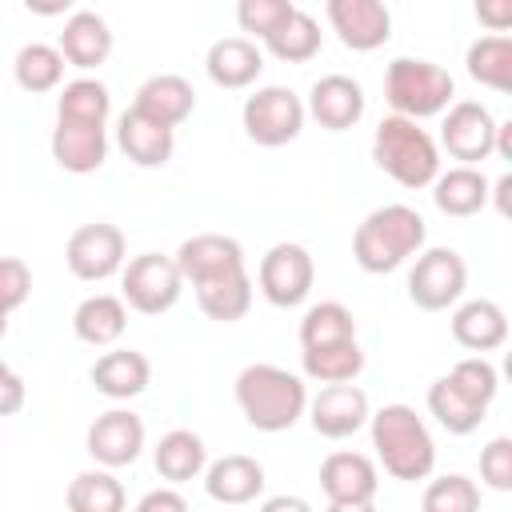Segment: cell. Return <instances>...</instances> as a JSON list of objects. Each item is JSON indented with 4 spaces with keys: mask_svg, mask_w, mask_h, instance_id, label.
I'll list each match as a JSON object with an SVG mask.
<instances>
[{
    "mask_svg": "<svg viewBox=\"0 0 512 512\" xmlns=\"http://www.w3.org/2000/svg\"><path fill=\"white\" fill-rule=\"evenodd\" d=\"M372 424V448L376 460L384 464V472L392 480H428L436 468V444L428 424L416 416V408L408 404H384L380 412H368Z\"/></svg>",
    "mask_w": 512,
    "mask_h": 512,
    "instance_id": "cell-1",
    "label": "cell"
},
{
    "mask_svg": "<svg viewBox=\"0 0 512 512\" xmlns=\"http://www.w3.org/2000/svg\"><path fill=\"white\" fill-rule=\"evenodd\" d=\"M236 404L256 432H284L308 408V384L276 364H248L236 376Z\"/></svg>",
    "mask_w": 512,
    "mask_h": 512,
    "instance_id": "cell-2",
    "label": "cell"
},
{
    "mask_svg": "<svg viewBox=\"0 0 512 512\" xmlns=\"http://www.w3.org/2000/svg\"><path fill=\"white\" fill-rule=\"evenodd\" d=\"M424 216L408 204H384L376 212H368L360 224H356V236H352V256L364 272H392L400 268L408 256H416L424 248Z\"/></svg>",
    "mask_w": 512,
    "mask_h": 512,
    "instance_id": "cell-3",
    "label": "cell"
},
{
    "mask_svg": "<svg viewBox=\"0 0 512 512\" xmlns=\"http://www.w3.org/2000/svg\"><path fill=\"white\" fill-rule=\"evenodd\" d=\"M372 160L380 172H388L404 188H428L440 172V148L436 140L408 116H384L372 136Z\"/></svg>",
    "mask_w": 512,
    "mask_h": 512,
    "instance_id": "cell-4",
    "label": "cell"
},
{
    "mask_svg": "<svg viewBox=\"0 0 512 512\" xmlns=\"http://www.w3.org/2000/svg\"><path fill=\"white\" fill-rule=\"evenodd\" d=\"M452 92H456L452 76L440 64H432V60L400 56L384 72V96H388L392 112L396 116H408V120L440 116L452 104Z\"/></svg>",
    "mask_w": 512,
    "mask_h": 512,
    "instance_id": "cell-5",
    "label": "cell"
},
{
    "mask_svg": "<svg viewBox=\"0 0 512 512\" xmlns=\"http://www.w3.org/2000/svg\"><path fill=\"white\" fill-rule=\"evenodd\" d=\"M244 132L248 140L264 144V148H280L288 140L300 136L304 128V100L292 92V88H280V84H268V88H256L248 100H244Z\"/></svg>",
    "mask_w": 512,
    "mask_h": 512,
    "instance_id": "cell-6",
    "label": "cell"
},
{
    "mask_svg": "<svg viewBox=\"0 0 512 512\" xmlns=\"http://www.w3.org/2000/svg\"><path fill=\"white\" fill-rule=\"evenodd\" d=\"M120 288H124V304H128V308H136V312H144V316H160V312H168V308L180 300L184 276H180V268H176L172 256L140 252V256H132V260L124 264Z\"/></svg>",
    "mask_w": 512,
    "mask_h": 512,
    "instance_id": "cell-7",
    "label": "cell"
},
{
    "mask_svg": "<svg viewBox=\"0 0 512 512\" xmlns=\"http://www.w3.org/2000/svg\"><path fill=\"white\" fill-rule=\"evenodd\" d=\"M464 284H468V268L456 248H428L416 256V264L408 272V296L424 312L452 308L464 296Z\"/></svg>",
    "mask_w": 512,
    "mask_h": 512,
    "instance_id": "cell-8",
    "label": "cell"
},
{
    "mask_svg": "<svg viewBox=\"0 0 512 512\" xmlns=\"http://www.w3.org/2000/svg\"><path fill=\"white\" fill-rule=\"evenodd\" d=\"M256 280H260V292L268 304L296 308V304H304V296L312 292V280H316L312 252L304 244H272L260 260Z\"/></svg>",
    "mask_w": 512,
    "mask_h": 512,
    "instance_id": "cell-9",
    "label": "cell"
},
{
    "mask_svg": "<svg viewBox=\"0 0 512 512\" xmlns=\"http://www.w3.org/2000/svg\"><path fill=\"white\" fill-rule=\"evenodd\" d=\"M124 232L116 224H80L72 236H68V248H64V260H68V272L76 280H108L112 272L124 268Z\"/></svg>",
    "mask_w": 512,
    "mask_h": 512,
    "instance_id": "cell-10",
    "label": "cell"
},
{
    "mask_svg": "<svg viewBox=\"0 0 512 512\" xmlns=\"http://www.w3.org/2000/svg\"><path fill=\"white\" fill-rule=\"evenodd\" d=\"M320 488H324V500L340 512H364L372 508L376 500V464L364 456V452H332L324 464H320Z\"/></svg>",
    "mask_w": 512,
    "mask_h": 512,
    "instance_id": "cell-11",
    "label": "cell"
},
{
    "mask_svg": "<svg viewBox=\"0 0 512 512\" xmlns=\"http://www.w3.org/2000/svg\"><path fill=\"white\" fill-rule=\"evenodd\" d=\"M328 24L352 52H376L392 36L388 0H328Z\"/></svg>",
    "mask_w": 512,
    "mask_h": 512,
    "instance_id": "cell-12",
    "label": "cell"
},
{
    "mask_svg": "<svg viewBox=\"0 0 512 512\" xmlns=\"http://www.w3.org/2000/svg\"><path fill=\"white\" fill-rule=\"evenodd\" d=\"M440 144L452 160H464V164H476V160H488L492 156V144H496V120L484 104L476 100H460L448 108L444 124H440Z\"/></svg>",
    "mask_w": 512,
    "mask_h": 512,
    "instance_id": "cell-13",
    "label": "cell"
},
{
    "mask_svg": "<svg viewBox=\"0 0 512 512\" xmlns=\"http://www.w3.org/2000/svg\"><path fill=\"white\" fill-rule=\"evenodd\" d=\"M140 448H144V420L128 408H108L88 424V452L104 468L136 464Z\"/></svg>",
    "mask_w": 512,
    "mask_h": 512,
    "instance_id": "cell-14",
    "label": "cell"
},
{
    "mask_svg": "<svg viewBox=\"0 0 512 512\" xmlns=\"http://www.w3.org/2000/svg\"><path fill=\"white\" fill-rule=\"evenodd\" d=\"M308 420L320 436L328 440H344V436H356L364 424H368V396L364 388H356L352 380H340V384H324L320 396L308 404Z\"/></svg>",
    "mask_w": 512,
    "mask_h": 512,
    "instance_id": "cell-15",
    "label": "cell"
},
{
    "mask_svg": "<svg viewBox=\"0 0 512 512\" xmlns=\"http://www.w3.org/2000/svg\"><path fill=\"white\" fill-rule=\"evenodd\" d=\"M304 112H308L320 128H328V132L356 128L360 116H364V88H360L352 76H340V72L320 76V80L312 84V92H308Z\"/></svg>",
    "mask_w": 512,
    "mask_h": 512,
    "instance_id": "cell-16",
    "label": "cell"
},
{
    "mask_svg": "<svg viewBox=\"0 0 512 512\" xmlns=\"http://www.w3.org/2000/svg\"><path fill=\"white\" fill-rule=\"evenodd\" d=\"M52 160L72 172V176H88L108 160V132L104 124H84V120H60L52 128Z\"/></svg>",
    "mask_w": 512,
    "mask_h": 512,
    "instance_id": "cell-17",
    "label": "cell"
},
{
    "mask_svg": "<svg viewBox=\"0 0 512 512\" xmlns=\"http://www.w3.org/2000/svg\"><path fill=\"white\" fill-rule=\"evenodd\" d=\"M116 144L120 152L136 164V168H164L172 160V148H176V132L152 116H144L140 108H128L120 116V128H116Z\"/></svg>",
    "mask_w": 512,
    "mask_h": 512,
    "instance_id": "cell-18",
    "label": "cell"
},
{
    "mask_svg": "<svg viewBox=\"0 0 512 512\" xmlns=\"http://www.w3.org/2000/svg\"><path fill=\"white\" fill-rule=\"evenodd\" d=\"M192 288H196L200 312L212 316V320H220V324H232V320H240L252 308V276H248L244 264L224 268L216 276H204Z\"/></svg>",
    "mask_w": 512,
    "mask_h": 512,
    "instance_id": "cell-19",
    "label": "cell"
},
{
    "mask_svg": "<svg viewBox=\"0 0 512 512\" xmlns=\"http://www.w3.org/2000/svg\"><path fill=\"white\" fill-rule=\"evenodd\" d=\"M204 68H208V80L216 84V88H248L256 76H260V68H264V52L256 48V40H248V36H224V40H216L212 48H208V56H204Z\"/></svg>",
    "mask_w": 512,
    "mask_h": 512,
    "instance_id": "cell-20",
    "label": "cell"
},
{
    "mask_svg": "<svg viewBox=\"0 0 512 512\" xmlns=\"http://www.w3.org/2000/svg\"><path fill=\"white\" fill-rule=\"evenodd\" d=\"M452 340L468 352H492L508 340V316L496 300H464L452 312Z\"/></svg>",
    "mask_w": 512,
    "mask_h": 512,
    "instance_id": "cell-21",
    "label": "cell"
},
{
    "mask_svg": "<svg viewBox=\"0 0 512 512\" xmlns=\"http://www.w3.org/2000/svg\"><path fill=\"white\" fill-rule=\"evenodd\" d=\"M56 48L64 52V60L72 68H84V72L88 68H100L112 56V28L96 12H72L64 20V32H60V44Z\"/></svg>",
    "mask_w": 512,
    "mask_h": 512,
    "instance_id": "cell-22",
    "label": "cell"
},
{
    "mask_svg": "<svg viewBox=\"0 0 512 512\" xmlns=\"http://www.w3.org/2000/svg\"><path fill=\"white\" fill-rule=\"evenodd\" d=\"M176 268L188 284L204 280V276H216L224 268H236L244 264V248L232 240V236H220V232H200V236H188L180 248H176Z\"/></svg>",
    "mask_w": 512,
    "mask_h": 512,
    "instance_id": "cell-23",
    "label": "cell"
},
{
    "mask_svg": "<svg viewBox=\"0 0 512 512\" xmlns=\"http://www.w3.org/2000/svg\"><path fill=\"white\" fill-rule=\"evenodd\" d=\"M204 488L220 504H248L264 488V468L252 456L232 452V456H220L216 464H204Z\"/></svg>",
    "mask_w": 512,
    "mask_h": 512,
    "instance_id": "cell-24",
    "label": "cell"
},
{
    "mask_svg": "<svg viewBox=\"0 0 512 512\" xmlns=\"http://www.w3.org/2000/svg\"><path fill=\"white\" fill-rule=\"evenodd\" d=\"M132 108H140L144 116H152V120L176 128V124H184V120L192 116V108H196V88H192L184 76H176V72H160V76H148V80L140 84Z\"/></svg>",
    "mask_w": 512,
    "mask_h": 512,
    "instance_id": "cell-25",
    "label": "cell"
},
{
    "mask_svg": "<svg viewBox=\"0 0 512 512\" xmlns=\"http://www.w3.org/2000/svg\"><path fill=\"white\" fill-rule=\"evenodd\" d=\"M148 380H152V364H148L144 352H132V348L104 352L92 364V384L108 400H132V396H140L148 388Z\"/></svg>",
    "mask_w": 512,
    "mask_h": 512,
    "instance_id": "cell-26",
    "label": "cell"
},
{
    "mask_svg": "<svg viewBox=\"0 0 512 512\" xmlns=\"http://www.w3.org/2000/svg\"><path fill=\"white\" fill-rule=\"evenodd\" d=\"M72 328L84 344L92 348H108L124 336L128 328V308H124V296H108V292H96L88 300L76 304L72 312Z\"/></svg>",
    "mask_w": 512,
    "mask_h": 512,
    "instance_id": "cell-27",
    "label": "cell"
},
{
    "mask_svg": "<svg viewBox=\"0 0 512 512\" xmlns=\"http://www.w3.org/2000/svg\"><path fill=\"white\" fill-rule=\"evenodd\" d=\"M432 200L444 216H476L488 204V180L472 164H456L448 172H436Z\"/></svg>",
    "mask_w": 512,
    "mask_h": 512,
    "instance_id": "cell-28",
    "label": "cell"
},
{
    "mask_svg": "<svg viewBox=\"0 0 512 512\" xmlns=\"http://www.w3.org/2000/svg\"><path fill=\"white\" fill-rule=\"evenodd\" d=\"M428 412L436 416V424H440L444 432H452V436H468V432H476V428L484 424L488 404L472 400L460 384H452L448 376H440V380L428 388Z\"/></svg>",
    "mask_w": 512,
    "mask_h": 512,
    "instance_id": "cell-29",
    "label": "cell"
},
{
    "mask_svg": "<svg viewBox=\"0 0 512 512\" xmlns=\"http://www.w3.org/2000/svg\"><path fill=\"white\" fill-rule=\"evenodd\" d=\"M208 464V448L204 440L192 432V428H172L160 436L156 444V472L168 480V484H188L204 472Z\"/></svg>",
    "mask_w": 512,
    "mask_h": 512,
    "instance_id": "cell-30",
    "label": "cell"
},
{
    "mask_svg": "<svg viewBox=\"0 0 512 512\" xmlns=\"http://www.w3.org/2000/svg\"><path fill=\"white\" fill-rule=\"evenodd\" d=\"M468 76L492 92H512V40L504 32L480 36L476 44H468Z\"/></svg>",
    "mask_w": 512,
    "mask_h": 512,
    "instance_id": "cell-31",
    "label": "cell"
},
{
    "mask_svg": "<svg viewBox=\"0 0 512 512\" xmlns=\"http://www.w3.org/2000/svg\"><path fill=\"white\" fill-rule=\"evenodd\" d=\"M264 48H268L276 60H284V64H304V60H312V56L320 52V24H316L308 12L292 8V12L264 36Z\"/></svg>",
    "mask_w": 512,
    "mask_h": 512,
    "instance_id": "cell-32",
    "label": "cell"
},
{
    "mask_svg": "<svg viewBox=\"0 0 512 512\" xmlns=\"http://www.w3.org/2000/svg\"><path fill=\"white\" fill-rule=\"evenodd\" d=\"M300 364H304L308 380L340 384V380H356L364 372V352H360L356 340L324 344V348H300Z\"/></svg>",
    "mask_w": 512,
    "mask_h": 512,
    "instance_id": "cell-33",
    "label": "cell"
},
{
    "mask_svg": "<svg viewBox=\"0 0 512 512\" xmlns=\"http://www.w3.org/2000/svg\"><path fill=\"white\" fill-rule=\"evenodd\" d=\"M64 52L60 48H52V44H24L20 52H16V60H12V76H16V84L24 88V92H52V88H60V80H64Z\"/></svg>",
    "mask_w": 512,
    "mask_h": 512,
    "instance_id": "cell-34",
    "label": "cell"
},
{
    "mask_svg": "<svg viewBox=\"0 0 512 512\" xmlns=\"http://www.w3.org/2000/svg\"><path fill=\"white\" fill-rule=\"evenodd\" d=\"M344 340H356V316L340 300H320L304 312L300 348H324V344H344Z\"/></svg>",
    "mask_w": 512,
    "mask_h": 512,
    "instance_id": "cell-35",
    "label": "cell"
},
{
    "mask_svg": "<svg viewBox=\"0 0 512 512\" xmlns=\"http://www.w3.org/2000/svg\"><path fill=\"white\" fill-rule=\"evenodd\" d=\"M112 112V96L100 80L80 76L72 84H64L60 100H56V116L60 120H84V124H104Z\"/></svg>",
    "mask_w": 512,
    "mask_h": 512,
    "instance_id": "cell-36",
    "label": "cell"
},
{
    "mask_svg": "<svg viewBox=\"0 0 512 512\" xmlns=\"http://www.w3.org/2000/svg\"><path fill=\"white\" fill-rule=\"evenodd\" d=\"M68 508L72 512H120L124 508V488L112 472L96 468V472H80L68 484Z\"/></svg>",
    "mask_w": 512,
    "mask_h": 512,
    "instance_id": "cell-37",
    "label": "cell"
},
{
    "mask_svg": "<svg viewBox=\"0 0 512 512\" xmlns=\"http://www.w3.org/2000/svg\"><path fill=\"white\" fill-rule=\"evenodd\" d=\"M472 508H480V488L460 472H448L424 488V512H472Z\"/></svg>",
    "mask_w": 512,
    "mask_h": 512,
    "instance_id": "cell-38",
    "label": "cell"
},
{
    "mask_svg": "<svg viewBox=\"0 0 512 512\" xmlns=\"http://www.w3.org/2000/svg\"><path fill=\"white\" fill-rule=\"evenodd\" d=\"M448 380L460 384V388H464L472 400H480V404H492V400H496V388H500V376H496V368H492L484 356L456 360L452 372H448Z\"/></svg>",
    "mask_w": 512,
    "mask_h": 512,
    "instance_id": "cell-39",
    "label": "cell"
},
{
    "mask_svg": "<svg viewBox=\"0 0 512 512\" xmlns=\"http://www.w3.org/2000/svg\"><path fill=\"white\" fill-rule=\"evenodd\" d=\"M292 8H296L292 0H236V24H240V32L264 40Z\"/></svg>",
    "mask_w": 512,
    "mask_h": 512,
    "instance_id": "cell-40",
    "label": "cell"
},
{
    "mask_svg": "<svg viewBox=\"0 0 512 512\" xmlns=\"http://www.w3.org/2000/svg\"><path fill=\"white\" fill-rule=\"evenodd\" d=\"M480 480L496 492H512V440L508 436L488 440V448L480 452Z\"/></svg>",
    "mask_w": 512,
    "mask_h": 512,
    "instance_id": "cell-41",
    "label": "cell"
},
{
    "mask_svg": "<svg viewBox=\"0 0 512 512\" xmlns=\"http://www.w3.org/2000/svg\"><path fill=\"white\" fill-rule=\"evenodd\" d=\"M32 292V272L20 256H0V308L12 312L28 300Z\"/></svg>",
    "mask_w": 512,
    "mask_h": 512,
    "instance_id": "cell-42",
    "label": "cell"
},
{
    "mask_svg": "<svg viewBox=\"0 0 512 512\" xmlns=\"http://www.w3.org/2000/svg\"><path fill=\"white\" fill-rule=\"evenodd\" d=\"M24 380L16 376V368L12 364H4L0 360V416H12V412H20L24 408Z\"/></svg>",
    "mask_w": 512,
    "mask_h": 512,
    "instance_id": "cell-43",
    "label": "cell"
},
{
    "mask_svg": "<svg viewBox=\"0 0 512 512\" xmlns=\"http://www.w3.org/2000/svg\"><path fill=\"white\" fill-rule=\"evenodd\" d=\"M476 20L488 32H508L512 28V0H476Z\"/></svg>",
    "mask_w": 512,
    "mask_h": 512,
    "instance_id": "cell-44",
    "label": "cell"
},
{
    "mask_svg": "<svg viewBox=\"0 0 512 512\" xmlns=\"http://www.w3.org/2000/svg\"><path fill=\"white\" fill-rule=\"evenodd\" d=\"M140 512H184L188 508V500L180 496V492H172V488H156V492H148V496H140V504H136Z\"/></svg>",
    "mask_w": 512,
    "mask_h": 512,
    "instance_id": "cell-45",
    "label": "cell"
},
{
    "mask_svg": "<svg viewBox=\"0 0 512 512\" xmlns=\"http://www.w3.org/2000/svg\"><path fill=\"white\" fill-rule=\"evenodd\" d=\"M72 4H76V0H24V8H28L32 16H64Z\"/></svg>",
    "mask_w": 512,
    "mask_h": 512,
    "instance_id": "cell-46",
    "label": "cell"
},
{
    "mask_svg": "<svg viewBox=\"0 0 512 512\" xmlns=\"http://www.w3.org/2000/svg\"><path fill=\"white\" fill-rule=\"evenodd\" d=\"M492 152H500L504 160H512V124H508V120L496 124V144H492Z\"/></svg>",
    "mask_w": 512,
    "mask_h": 512,
    "instance_id": "cell-47",
    "label": "cell"
},
{
    "mask_svg": "<svg viewBox=\"0 0 512 512\" xmlns=\"http://www.w3.org/2000/svg\"><path fill=\"white\" fill-rule=\"evenodd\" d=\"M264 508H268V512H280V508H296V512H304V508H308V500H296V496H276V500H264Z\"/></svg>",
    "mask_w": 512,
    "mask_h": 512,
    "instance_id": "cell-48",
    "label": "cell"
},
{
    "mask_svg": "<svg viewBox=\"0 0 512 512\" xmlns=\"http://www.w3.org/2000/svg\"><path fill=\"white\" fill-rule=\"evenodd\" d=\"M508 192H512V176H500V180H496V204H500V216H508Z\"/></svg>",
    "mask_w": 512,
    "mask_h": 512,
    "instance_id": "cell-49",
    "label": "cell"
},
{
    "mask_svg": "<svg viewBox=\"0 0 512 512\" xmlns=\"http://www.w3.org/2000/svg\"><path fill=\"white\" fill-rule=\"evenodd\" d=\"M4 332H8V312L0 308V340H4Z\"/></svg>",
    "mask_w": 512,
    "mask_h": 512,
    "instance_id": "cell-50",
    "label": "cell"
}]
</instances>
